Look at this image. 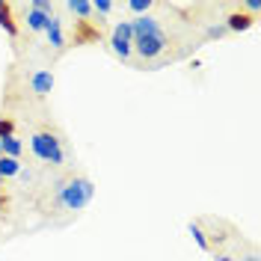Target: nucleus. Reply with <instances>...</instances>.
Returning <instances> with one entry per match:
<instances>
[{"label": "nucleus", "instance_id": "aec40b11", "mask_svg": "<svg viewBox=\"0 0 261 261\" xmlns=\"http://www.w3.org/2000/svg\"><path fill=\"white\" fill-rule=\"evenodd\" d=\"M214 261H234V258H231V255H226V252H217V255H214Z\"/></svg>", "mask_w": 261, "mask_h": 261}, {"label": "nucleus", "instance_id": "f8f14e48", "mask_svg": "<svg viewBox=\"0 0 261 261\" xmlns=\"http://www.w3.org/2000/svg\"><path fill=\"white\" fill-rule=\"evenodd\" d=\"M190 234H193V241H196V246H199V249H205V252L211 249V241L205 238V231H202V226H199V223H190Z\"/></svg>", "mask_w": 261, "mask_h": 261}, {"label": "nucleus", "instance_id": "39448f33", "mask_svg": "<svg viewBox=\"0 0 261 261\" xmlns=\"http://www.w3.org/2000/svg\"><path fill=\"white\" fill-rule=\"evenodd\" d=\"M30 86H33L36 95H48L50 89H54V74H50V71H33Z\"/></svg>", "mask_w": 261, "mask_h": 261}, {"label": "nucleus", "instance_id": "20e7f679", "mask_svg": "<svg viewBox=\"0 0 261 261\" xmlns=\"http://www.w3.org/2000/svg\"><path fill=\"white\" fill-rule=\"evenodd\" d=\"M110 48H113V54L116 57H122V60H128L130 57V50H134V30H130V21L116 24L113 39H110Z\"/></svg>", "mask_w": 261, "mask_h": 261}, {"label": "nucleus", "instance_id": "1a4fd4ad", "mask_svg": "<svg viewBox=\"0 0 261 261\" xmlns=\"http://www.w3.org/2000/svg\"><path fill=\"white\" fill-rule=\"evenodd\" d=\"M12 175H21V163L15 158H0V178H12Z\"/></svg>", "mask_w": 261, "mask_h": 261}, {"label": "nucleus", "instance_id": "ddd939ff", "mask_svg": "<svg viewBox=\"0 0 261 261\" xmlns=\"http://www.w3.org/2000/svg\"><path fill=\"white\" fill-rule=\"evenodd\" d=\"M68 9H71L74 15H81V18L92 15V3H86V0H68Z\"/></svg>", "mask_w": 261, "mask_h": 261}, {"label": "nucleus", "instance_id": "6e6552de", "mask_svg": "<svg viewBox=\"0 0 261 261\" xmlns=\"http://www.w3.org/2000/svg\"><path fill=\"white\" fill-rule=\"evenodd\" d=\"M223 27H226V33H228V30H234V33L249 30V27H252V18H249V15H241V12H234V15L226 18V24H223Z\"/></svg>", "mask_w": 261, "mask_h": 261}, {"label": "nucleus", "instance_id": "dca6fc26", "mask_svg": "<svg viewBox=\"0 0 261 261\" xmlns=\"http://www.w3.org/2000/svg\"><path fill=\"white\" fill-rule=\"evenodd\" d=\"M30 9H36V12H45V15H54V12H50V9H54V3H50V0H33Z\"/></svg>", "mask_w": 261, "mask_h": 261}, {"label": "nucleus", "instance_id": "9d476101", "mask_svg": "<svg viewBox=\"0 0 261 261\" xmlns=\"http://www.w3.org/2000/svg\"><path fill=\"white\" fill-rule=\"evenodd\" d=\"M48 21H50V15H45V12H36V9L27 12V27H30V30H45Z\"/></svg>", "mask_w": 261, "mask_h": 261}, {"label": "nucleus", "instance_id": "7ed1b4c3", "mask_svg": "<svg viewBox=\"0 0 261 261\" xmlns=\"http://www.w3.org/2000/svg\"><path fill=\"white\" fill-rule=\"evenodd\" d=\"M30 148H33V154H36L39 161L54 163V166L65 163L63 140H60L57 134H50V130H36V134L30 137Z\"/></svg>", "mask_w": 261, "mask_h": 261}, {"label": "nucleus", "instance_id": "4468645a", "mask_svg": "<svg viewBox=\"0 0 261 261\" xmlns=\"http://www.w3.org/2000/svg\"><path fill=\"white\" fill-rule=\"evenodd\" d=\"M92 12H98V15H110V12H113V3H110V0H95V3H92Z\"/></svg>", "mask_w": 261, "mask_h": 261}, {"label": "nucleus", "instance_id": "412c9836", "mask_svg": "<svg viewBox=\"0 0 261 261\" xmlns=\"http://www.w3.org/2000/svg\"><path fill=\"white\" fill-rule=\"evenodd\" d=\"M246 261H258V255H255V252H252V255H246Z\"/></svg>", "mask_w": 261, "mask_h": 261}, {"label": "nucleus", "instance_id": "a211bd4d", "mask_svg": "<svg viewBox=\"0 0 261 261\" xmlns=\"http://www.w3.org/2000/svg\"><path fill=\"white\" fill-rule=\"evenodd\" d=\"M223 33H226V27H223V24H217V27H211V30H208V36H211V39H220Z\"/></svg>", "mask_w": 261, "mask_h": 261}, {"label": "nucleus", "instance_id": "6ab92c4d", "mask_svg": "<svg viewBox=\"0 0 261 261\" xmlns=\"http://www.w3.org/2000/svg\"><path fill=\"white\" fill-rule=\"evenodd\" d=\"M246 9H249V12H258V9H261V0H246Z\"/></svg>", "mask_w": 261, "mask_h": 261}, {"label": "nucleus", "instance_id": "4be33fe9", "mask_svg": "<svg viewBox=\"0 0 261 261\" xmlns=\"http://www.w3.org/2000/svg\"><path fill=\"white\" fill-rule=\"evenodd\" d=\"M0 158H3V148H0Z\"/></svg>", "mask_w": 261, "mask_h": 261}, {"label": "nucleus", "instance_id": "f257e3e1", "mask_svg": "<svg viewBox=\"0 0 261 261\" xmlns=\"http://www.w3.org/2000/svg\"><path fill=\"white\" fill-rule=\"evenodd\" d=\"M130 30H134V48H137V54H140L143 60H158V57L166 54L169 39H166L163 27L154 18L140 15L137 21H130Z\"/></svg>", "mask_w": 261, "mask_h": 261}, {"label": "nucleus", "instance_id": "f03ea898", "mask_svg": "<svg viewBox=\"0 0 261 261\" xmlns=\"http://www.w3.org/2000/svg\"><path fill=\"white\" fill-rule=\"evenodd\" d=\"M95 196V184L89 178H81V175H71V178H63L54 184V202L63 208V211H83Z\"/></svg>", "mask_w": 261, "mask_h": 261}, {"label": "nucleus", "instance_id": "2eb2a0df", "mask_svg": "<svg viewBox=\"0 0 261 261\" xmlns=\"http://www.w3.org/2000/svg\"><path fill=\"white\" fill-rule=\"evenodd\" d=\"M128 9H130V12H140V15H143V12H148V9H151V0H130Z\"/></svg>", "mask_w": 261, "mask_h": 261}, {"label": "nucleus", "instance_id": "9b49d317", "mask_svg": "<svg viewBox=\"0 0 261 261\" xmlns=\"http://www.w3.org/2000/svg\"><path fill=\"white\" fill-rule=\"evenodd\" d=\"M0 27L9 33V36L18 33V27H15V21H12V15H9V6H6V3H0Z\"/></svg>", "mask_w": 261, "mask_h": 261}, {"label": "nucleus", "instance_id": "5701e85b", "mask_svg": "<svg viewBox=\"0 0 261 261\" xmlns=\"http://www.w3.org/2000/svg\"><path fill=\"white\" fill-rule=\"evenodd\" d=\"M0 187H3V178H0Z\"/></svg>", "mask_w": 261, "mask_h": 261}, {"label": "nucleus", "instance_id": "f3484780", "mask_svg": "<svg viewBox=\"0 0 261 261\" xmlns=\"http://www.w3.org/2000/svg\"><path fill=\"white\" fill-rule=\"evenodd\" d=\"M3 137H12V122L9 119H0V140Z\"/></svg>", "mask_w": 261, "mask_h": 261}, {"label": "nucleus", "instance_id": "423d86ee", "mask_svg": "<svg viewBox=\"0 0 261 261\" xmlns=\"http://www.w3.org/2000/svg\"><path fill=\"white\" fill-rule=\"evenodd\" d=\"M45 33H48V42H50V48H65V36H63V24H60V18L57 15H50L48 21V27H45Z\"/></svg>", "mask_w": 261, "mask_h": 261}, {"label": "nucleus", "instance_id": "0eeeda50", "mask_svg": "<svg viewBox=\"0 0 261 261\" xmlns=\"http://www.w3.org/2000/svg\"><path fill=\"white\" fill-rule=\"evenodd\" d=\"M0 148H3V158H15L18 161V154L24 151V143L12 134V137H3V140H0Z\"/></svg>", "mask_w": 261, "mask_h": 261}]
</instances>
